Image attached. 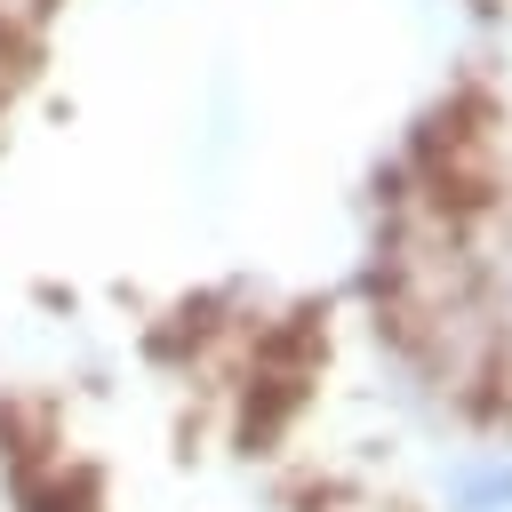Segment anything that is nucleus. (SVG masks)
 <instances>
[{"label": "nucleus", "mask_w": 512, "mask_h": 512, "mask_svg": "<svg viewBox=\"0 0 512 512\" xmlns=\"http://www.w3.org/2000/svg\"><path fill=\"white\" fill-rule=\"evenodd\" d=\"M432 512H512V448H472L432 480Z\"/></svg>", "instance_id": "obj_1"}, {"label": "nucleus", "mask_w": 512, "mask_h": 512, "mask_svg": "<svg viewBox=\"0 0 512 512\" xmlns=\"http://www.w3.org/2000/svg\"><path fill=\"white\" fill-rule=\"evenodd\" d=\"M480 304H488V336H496V360L512 384V216L480 240Z\"/></svg>", "instance_id": "obj_2"}]
</instances>
